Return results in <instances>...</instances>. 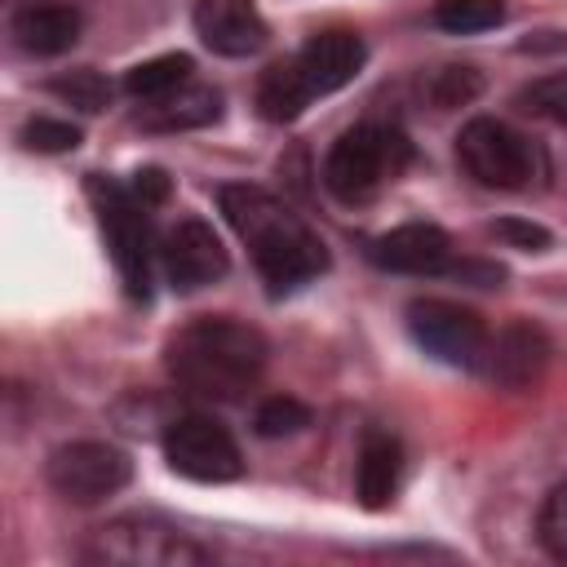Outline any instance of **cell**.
Here are the masks:
<instances>
[{
  "label": "cell",
  "instance_id": "obj_1",
  "mask_svg": "<svg viewBox=\"0 0 567 567\" xmlns=\"http://www.w3.org/2000/svg\"><path fill=\"white\" fill-rule=\"evenodd\" d=\"M217 204H221L226 221L235 226V235L248 244L252 266H257L270 297H288V292L306 288L310 279H319L328 270L323 239L270 190H261V186H221Z\"/></svg>",
  "mask_w": 567,
  "mask_h": 567
},
{
  "label": "cell",
  "instance_id": "obj_2",
  "mask_svg": "<svg viewBox=\"0 0 567 567\" xmlns=\"http://www.w3.org/2000/svg\"><path fill=\"white\" fill-rule=\"evenodd\" d=\"M266 337L235 319V315H199L186 328H177L164 346L168 377L208 403H235L244 399L261 372H266Z\"/></svg>",
  "mask_w": 567,
  "mask_h": 567
},
{
  "label": "cell",
  "instance_id": "obj_3",
  "mask_svg": "<svg viewBox=\"0 0 567 567\" xmlns=\"http://www.w3.org/2000/svg\"><path fill=\"white\" fill-rule=\"evenodd\" d=\"M412 164V142L394 124L363 120L346 128L323 155V186L341 204H363Z\"/></svg>",
  "mask_w": 567,
  "mask_h": 567
},
{
  "label": "cell",
  "instance_id": "obj_4",
  "mask_svg": "<svg viewBox=\"0 0 567 567\" xmlns=\"http://www.w3.org/2000/svg\"><path fill=\"white\" fill-rule=\"evenodd\" d=\"M89 199L97 208V221H102V235L111 244V261L120 270L124 292L146 301L151 297V266L159 252L151 239V204L133 186H120L115 177H102V173L89 177Z\"/></svg>",
  "mask_w": 567,
  "mask_h": 567
},
{
  "label": "cell",
  "instance_id": "obj_5",
  "mask_svg": "<svg viewBox=\"0 0 567 567\" xmlns=\"http://www.w3.org/2000/svg\"><path fill=\"white\" fill-rule=\"evenodd\" d=\"M80 558L102 567H195V563H208V549L164 518L124 514L93 527L89 540L80 545Z\"/></svg>",
  "mask_w": 567,
  "mask_h": 567
},
{
  "label": "cell",
  "instance_id": "obj_6",
  "mask_svg": "<svg viewBox=\"0 0 567 567\" xmlns=\"http://www.w3.org/2000/svg\"><path fill=\"white\" fill-rule=\"evenodd\" d=\"M456 159L487 190H527L536 177H545V151L492 115H474L456 133Z\"/></svg>",
  "mask_w": 567,
  "mask_h": 567
},
{
  "label": "cell",
  "instance_id": "obj_7",
  "mask_svg": "<svg viewBox=\"0 0 567 567\" xmlns=\"http://www.w3.org/2000/svg\"><path fill=\"white\" fill-rule=\"evenodd\" d=\"M44 478H49V487L62 501H71V505H97V501L115 496L120 487H128L133 461L115 443L75 439V443L53 447V456L44 465Z\"/></svg>",
  "mask_w": 567,
  "mask_h": 567
},
{
  "label": "cell",
  "instance_id": "obj_8",
  "mask_svg": "<svg viewBox=\"0 0 567 567\" xmlns=\"http://www.w3.org/2000/svg\"><path fill=\"white\" fill-rule=\"evenodd\" d=\"M164 456L177 474H186L195 483H230L244 474V452H239L235 434L217 416H204V412H186V416L168 421Z\"/></svg>",
  "mask_w": 567,
  "mask_h": 567
},
{
  "label": "cell",
  "instance_id": "obj_9",
  "mask_svg": "<svg viewBox=\"0 0 567 567\" xmlns=\"http://www.w3.org/2000/svg\"><path fill=\"white\" fill-rule=\"evenodd\" d=\"M408 332L412 341L452 368H483L487 354V328L470 306L443 301V297H416L408 306Z\"/></svg>",
  "mask_w": 567,
  "mask_h": 567
},
{
  "label": "cell",
  "instance_id": "obj_10",
  "mask_svg": "<svg viewBox=\"0 0 567 567\" xmlns=\"http://www.w3.org/2000/svg\"><path fill=\"white\" fill-rule=\"evenodd\" d=\"M159 266L177 292H199L226 275L230 257L204 217H177L159 239Z\"/></svg>",
  "mask_w": 567,
  "mask_h": 567
},
{
  "label": "cell",
  "instance_id": "obj_11",
  "mask_svg": "<svg viewBox=\"0 0 567 567\" xmlns=\"http://www.w3.org/2000/svg\"><path fill=\"white\" fill-rule=\"evenodd\" d=\"M363 58H368L363 40H359L354 31H346V27H332V31L310 35V40L292 53V66H297V75H301V84H306V93H310V102H315V97H323V93L346 89V84L363 71Z\"/></svg>",
  "mask_w": 567,
  "mask_h": 567
},
{
  "label": "cell",
  "instance_id": "obj_12",
  "mask_svg": "<svg viewBox=\"0 0 567 567\" xmlns=\"http://www.w3.org/2000/svg\"><path fill=\"white\" fill-rule=\"evenodd\" d=\"M368 257L394 275H421V279L447 275L452 270V239H447V230H439L430 221H408V226L377 235L368 244Z\"/></svg>",
  "mask_w": 567,
  "mask_h": 567
},
{
  "label": "cell",
  "instance_id": "obj_13",
  "mask_svg": "<svg viewBox=\"0 0 567 567\" xmlns=\"http://www.w3.org/2000/svg\"><path fill=\"white\" fill-rule=\"evenodd\" d=\"M195 35L221 58H248L266 44V18L257 0H195Z\"/></svg>",
  "mask_w": 567,
  "mask_h": 567
},
{
  "label": "cell",
  "instance_id": "obj_14",
  "mask_svg": "<svg viewBox=\"0 0 567 567\" xmlns=\"http://www.w3.org/2000/svg\"><path fill=\"white\" fill-rule=\"evenodd\" d=\"M549 363V337L536 323H509L496 337H487V354H483V372L505 385V390H523L540 377V368Z\"/></svg>",
  "mask_w": 567,
  "mask_h": 567
},
{
  "label": "cell",
  "instance_id": "obj_15",
  "mask_svg": "<svg viewBox=\"0 0 567 567\" xmlns=\"http://www.w3.org/2000/svg\"><path fill=\"white\" fill-rule=\"evenodd\" d=\"M399 478H403V447L390 430L381 425H368L363 439H359V465H354V496L368 505V509H381L394 501L399 492Z\"/></svg>",
  "mask_w": 567,
  "mask_h": 567
},
{
  "label": "cell",
  "instance_id": "obj_16",
  "mask_svg": "<svg viewBox=\"0 0 567 567\" xmlns=\"http://www.w3.org/2000/svg\"><path fill=\"white\" fill-rule=\"evenodd\" d=\"M221 120V93L213 84H182L155 102H142L137 124L151 133H182V128H204Z\"/></svg>",
  "mask_w": 567,
  "mask_h": 567
},
{
  "label": "cell",
  "instance_id": "obj_17",
  "mask_svg": "<svg viewBox=\"0 0 567 567\" xmlns=\"http://www.w3.org/2000/svg\"><path fill=\"white\" fill-rule=\"evenodd\" d=\"M13 40L18 49L35 53V58H58L80 40V13L71 4L44 0V4H22L13 13Z\"/></svg>",
  "mask_w": 567,
  "mask_h": 567
},
{
  "label": "cell",
  "instance_id": "obj_18",
  "mask_svg": "<svg viewBox=\"0 0 567 567\" xmlns=\"http://www.w3.org/2000/svg\"><path fill=\"white\" fill-rule=\"evenodd\" d=\"M306 106H310V93H306L297 66H292V58H284V62H275V66L261 71V80H257V111L270 124H288Z\"/></svg>",
  "mask_w": 567,
  "mask_h": 567
},
{
  "label": "cell",
  "instance_id": "obj_19",
  "mask_svg": "<svg viewBox=\"0 0 567 567\" xmlns=\"http://www.w3.org/2000/svg\"><path fill=\"white\" fill-rule=\"evenodd\" d=\"M190 71H195V62H190L186 53H159V58H151V62H137V66L124 75V93L137 97V102H155V97H164V93L190 84Z\"/></svg>",
  "mask_w": 567,
  "mask_h": 567
},
{
  "label": "cell",
  "instance_id": "obj_20",
  "mask_svg": "<svg viewBox=\"0 0 567 567\" xmlns=\"http://www.w3.org/2000/svg\"><path fill=\"white\" fill-rule=\"evenodd\" d=\"M434 22L452 35H474V31H492L505 22V0H439L434 4Z\"/></svg>",
  "mask_w": 567,
  "mask_h": 567
},
{
  "label": "cell",
  "instance_id": "obj_21",
  "mask_svg": "<svg viewBox=\"0 0 567 567\" xmlns=\"http://www.w3.org/2000/svg\"><path fill=\"white\" fill-rule=\"evenodd\" d=\"M306 425H310V408L301 399H292V394H270L252 412V430L261 439H284V434H297Z\"/></svg>",
  "mask_w": 567,
  "mask_h": 567
},
{
  "label": "cell",
  "instance_id": "obj_22",
  "mask_svg": "<svg viewBox=\"0 0 567 567\" xmlns=\"http://www.w3.org/2000/svg\"><path fill=\"white\" fill-rule=\"evenodd\" d=\"M49 89H53L58 97H66L71 106H80V111H102V106L111 102V80H106V75H97L93 66L66 71V75H58Z\"/></svg>",
  "mask_w": 567,
  "mask_h": 567
},
{
  "label": "cell",
  "instance_id": "obj_23",
  "mask_svg": "<svg viewBox=\"0 0 567 567\" xmlns=\"http://www.w3.org/2000/svg\"><path fill=\"white\" fill-rule=\"evenodd\" d=\"M518 106L532 111V115H540V120L567 124V71H554V75L532 80V84L518 93Z\"/></svg>",
  "mask_w": 567,
  "mask_h": 567
},
{
  "label": "cell",
  "instance_id": "obj_24",
  "mask_svg": "<svg viewBox=\"0 0 567 567\" xmlns=\"http://www.w3.org/2000/svg\"><path fill=\"white\" fill-rule=\"evenodd\" d=\"M536 532H540V545L549 558L567 563V483H558L545 505H540V518H536Z\"/></svg>",
  "mask_w": 567,
  "mask_h": 567
},
{
  "label": "cell",
  "instance_id": "obj_25",
  "mask_svg": "<svg viewBox=\"0 0 567 567\" xmlns=\"http://www.w3.org/2000/svg\"><path fill=\"white\" fill-rule=\"evenodd\" d=\"M478 84H483V80H478L474 66H443V71H434V80H430V97H434L439 111H452V106L474 102Z\"/></svg>",
  "mask_w": 567,
  "mask_h": 567
},
{
  "label": "cell",
  "instance_id": "obj_26",
  "mask_svg": "<svg viewBox=\"0 0 567 567\" xmlns=\"http://www.w3.org/2000/svg\"><path fill=\"white\" fill-rule=\"evenodd\" d=\"M22 142L31 146V151H75V142H80V128L75 124H66V120H49V115H40V120H31L27 128H22Z\"/></svg>",
  "mask_w": 567,
  "mask_h": 567
},
{
  "label": "cell",
  "instance_id": "obj_27",
  "mask_svg": "<svg viewBox=\"0 0 567 567\" xmlns=\"http://www.w3.org/2000/svg\"><path fill=\"white\" fill-rule=\"evenodd\" d=\"M492 235L514 244V248H527V252H540L549 248V230L532 226V221H518V217H505V221H492Z\"/></svg>",
  "mask_w": 567,
  "mask_h": 567
},
{
  "label": "cell",
  "instance_id": "obj_28",
  "mask_svg": "<svg viewBox=\"0 0 567 567\" xmlns=\"http://www.w3.org/2000/svg\"><path fill=\"white\" fill-rule=\"evenodd\" d=\"M133 190L155 208V204H164V199H168V177H164L159 168H142V173H137V182H133Z\"/></svg>",
  "mask_w": 567,
  "mask_h": 567
}]
</instances>
